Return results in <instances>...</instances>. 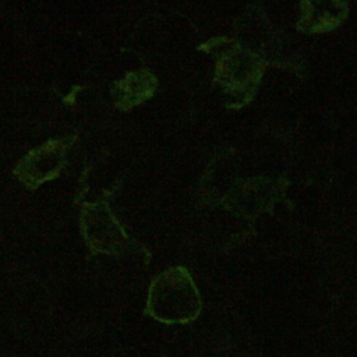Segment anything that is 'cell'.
Instances as JSON below:
<instances>
[{
    "label": "cell",
    "mask_w": 357,
    "mask_h": 357,
    "mask_svg": "<svg viewBox=\"0 0 357 357\" xmlns=\"http://www.w3.org/2000/svg\"><path fill=\"white\" fill-rule=\"evenodd\" d=\"M201 300L195 284L183 268L169 269L152 283L149 314L166 324H185L195 319Z\"/></svg>",
    "instance_id": "6da1fadb"
}]
</instances>
